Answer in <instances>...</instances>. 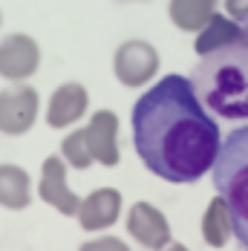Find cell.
<instances>
[{
	"instance_id": "6da1fadb",
	"label": "cell",
	"mask_w": 248,
	"mask_h": 251,
	"mask_svg": "<svg viewBox=\"0 0 248 251\" xmlns=\"http://www.w3.org/2000/svg\"><path fill=\"white\" fill-rule=\"evenodd\" d=\"M133 145L150 174L188 185L214 171L223 133L185 75L159 78L133 104Z\"/></svg>"
},
{
	"instance_id": "7a4b0ae2",
	"label": "cell",
	"mask_w": 248,
	"mask_h": 251,
	"mask_svg": "<svg viewBox=\"0 0 248 251\" xmlns=\"http://www.w3.org/2000/svg\"><path fill=\"white\" fill-rule=\"evenodd\" d=\"M191 81L205 110L228 122H248V35L202 55Z\"/></svg>"
},
{
	"instance_id": "3957f363",
	"label": "cell",
	"mask_w": 248,
	"mask_h": 251,
	"mask_svg": "<svg viewBox=\"0 0 248 251\" xmlns=\"http://www.w3.org/2000/svg\"><path fill=\"white\" fill-rule=\"evenodd\" d=\"M211 174L220 197L231 211L234 237L248 251V127L225 136Z\"/></svg>"
},
{
	"instance_id": "277c9868",
	"label": "cell",
	"mask_w": 248,
	"mask_h": 251,
	"mask_svg": "<svg viewBox=\"0 0 248 251\" xmlns=\"http://www.w3.org/2000/svg\"><path fill=\"white\" fill-rule=\"evenodd\" d=\"M159 52L150 41L130 38L113 55V73L124 87H145L159 73Z\"/></svg>"
},
{
	"instance_id": "5b68a950",
	"label": "cell",
	"mask_w": 248,
	"mask_h": 251,
	"mask_svg": "<svg viewBox=\"0 0 248 251\" xmlns=\"http://www.w3.org/2000/svg\"><path fill=\"white\" fill-rule=\"evenodd\" d=\"M41 99L38 90L29 84H15L0 90V133L6 136H24L38 122Z\"/></svg>"
},
{
	"instance_id": "8992f818",
	"label": "cell",
	"mask_w": 248,
	"mask_h": 251,
	"mask_svg": "<svg viewBox=\"0 0 248 251\" xmlns=\"http://www.w3.org/2000/svg\"><path fill=\"white\" fill-rule=\"evenodd\" d=\"M41 67V47L32 35L12 32L0 41V78L21 84Z\"/></svg>"
},
{
	"instance_id": "52a82bcc",
	"label": "cell",
	"mask_w": 248,
	"mask_h": 251,
	"mask_svg": "<svg viewBox=\"0 0 248 251\" xmlns=\"http://www.w3.org/2000/svg\"><path fill=\"white\" fill-rule=\"evenodd\" d=\"M93 162L104 168L119 165V116L113 110H96L90 116L87 127H78Z\"/></svg>"
},
{
	"instance_id": "ba28073f",
	"label": "cell",
	"mask_w": 248,
	"mask_h": 251,
	"mask_svg": "<svg viewBox=\"0 0 248 251\" xmlns=\"http://www.w3.org/2000/svg\"><path fill=\"white\" fill-rule=\"evenodd\" d=\"M38 197L61 211L64 217H78L81 197L67 185V162L61 156H47L41 165V182H38Z\"/></svg>"
},
{
	"instance_id": "9c48e42d",
	"label": "cell",
	"mask_w": 248,
	"mask_h": 251,
	"mask_svg": "<svg viewBox=\"0 0 248 251\" xmlns=\"http://www.w3.org/2000/svg\"><path fill=\"white\" fill-rule=\"evenodd\" d=\"M127 231H130V237L136 243H142L150 251L165 249L174 240L168 217L156 205H150V202H133V208L127 214Z\"/></svg>"
},
{
	"instance_id": "30bf717a",
	"label": "cell",
	"mask_w": 248,
	"mask_h": 251,
	"mask_svg": "<svg viewBox=\"0 0 248 251\" xmlns=\"http://www.w3.org/2000/svg\"><path fill=\"white\" fill-rule=\"evenodd\" d=\"M87 107H90V93L81 81H67L61 84L55 93L50 96L47 104V125L55 130H64V127H73L75 122H81L87 116Z\"/></svg>"
},
{
	"instance_id": "8fae6325",
	"label": "cell",
	"mask_w": 248,
	"mask_h": 251,
	"mask_svg": "<svg viewBox=\"0 0 248 251\" xmlns=\"http://www.w3.org/2000/svg\"><path fill=\"white\" fill-rule=\"evenodd\" d=\"M122 217V191L116 188H99L87 200H81L78 208V223L84 231H104L116 226Z\"/></svg>"
},
{
	"instance_id": "7c38bea8",
	"label": "cell",
	"mask_w": 248,
	"mask_h": 251,
	"mask_svg": "<svg viewBox=\"0 0 248 251\" xmlns=\"http://www.w3.org/2000/svg\"><path fill=\"white\" fill-rule=\"evenodd\" d=\"M246 35H248V26L237 24V21H231L228 15H220V12H217V15L208 21V26H205L202 32H197L194 50H197V55L202 58V55L220 50V47L231 44V41H240V38H246Z\"/></svg>"
},
{
	"instance_id": "4fadbf2b",
	"label": "cell",
	"mask_w": 248,
	"mask_h": 251,
	"mask_svg": "<svg viewBox=\"0 0 248 251\" xmlns=\"http://www.w3.org/2000/svg\"><path fill=\"white\" fill-rule=\"evenodd\" d=\"M0 205L9 211H24L32 205V179L21 165H0Z\"/></svg>"
},
{
	"instance_id": "5bb4252c",
	"label": "cell",
	"mask_w": 248,
	"mask_h": 251,
	"mask_svg": "<svg viewBox=\"0 0 248 251\" xmlns=\"http://www.w3.org/2000/svg\"><path fill=\"white\" fill-rule=\"evenodd\" d=\"M220 0H171L168 3V15L171 24L182 32H202L208 21L217 15Z\"/></svg>"
},
{
	"instance_id": "9a60e30c",
	"label": "cell",
	"mask_w": 248,
	"mask_h": 251,
	"mask_svg": "<svg viewBox=\"0 0 248 251\" xmlns=\"http://www.w3.org/2000/svg\"><path fill=\"white\" fill-rule=\"evenodd\" d=\"M199 228H202V240L211 249H225V243L234 237V220H231V211H228L223 197H214L208 202Z\"/></svg>"
},
{
	"instance_id": "2e32d148",
	"label": "cell",
	"mask_w": 248,
	"mask_h": 251,
	"mask_svg": "<svg viewBox=\"0 0 248 251\" xmlns=\"http://www.w3.org/2000/svg\"><path fill=\"white\" fill-rule=\"evenodd\" d=\"M61 159L75 168V171H87L90 165H96L93 162V156L87 151V145H84V139H81V130H73L64 142H61Z\"/></svg>"
},
{
	"instance_id": "e0dca14e",
	"label": "cell",
	"mask_w": 248,
	"mask_h": 251,
	"mask_svg": "<svg viewBox=\"0 0 248 251\" xmlns=\"http://www.w3.org/2000/svg\"><path fill=\"white\" fill-rule=\"evenodd\" d=\"M78 251H130V246L119 237H99V240H87L81 243Z\"/></svg>"
},
{
	"instance_id": "ac0fdd59",
	"label": "cell",
	"mask_w": 248,
	"mask_h": 251,
	"mask_svg": "<svg viewBox=\"0 0 248 251\" xmlns=\"http://www.w3.org/2000/svg\"><path fill=\"white\" fill-rule=\"evenodd\" d=\"M225 12L231 21L248 26V0H225Z\"/></svg>"
},
{
	"instance_id": "d6986e66",
	"label": "cell",
	"mask_w": 248,
	"mask_h": 251,
	"mask_svg": "<svg viewBox=\"0 0 248 251\" xmlns=\"http://www.w3.org/2000/svg\"><path fill=\"white\" fill-rule=\"evenodd\" d=\"M159 251H188V249H185L182 243H174V240H171V243H168L165 249H159Z\"/></svg>"
},
{
	"instance_id": "ffe728a7",
	"label": "cell",
	"mask_w": 248,
	"mask_h": 251,
	"mask_svg": "<svg viewBox=\"0 0 248 251\" xmlns=\"http://www.w3.org/2000/svg\"><path fill=\"white\" fill-rule=\"evenodd\" d=\"M0 24H3V15H0Z\"/></svg>"
}]
</instances>
